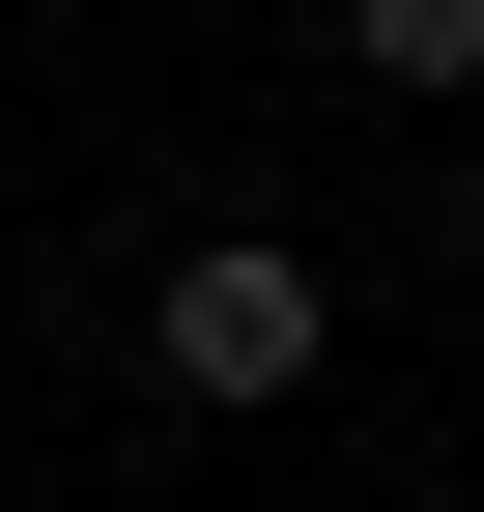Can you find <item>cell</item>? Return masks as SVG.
<instances>
[{
    "instance_id": "6da1fadb",
    "label": "cell",
    "mask_w": 484,
    "mask_h": 512,
    "mask_svg": "<svg viewBox=\"0 0 484 512\" xmlns=\"http://www.w3.org/2000/svg\"><path fill=\"white\" fill-rule=\"evenodd\" d=\"M143 370H171V399H314V370H342V285H314L285 228H200V256L143 285Z\"/></svg>"
},
{
    "instance_id": "7a4b0ae2",
    "label": "cell",
    "mask_w": 484,
    "mask_h": 512,
    "mask_svg": "<svg viewBox=\"0 0 484 512\" xmlns=\"http://www.w3.org/2000/svg\"><path fill=\"white\" fill-rule=\"evenodd\" d=\"M342 57L371 86H484V0H342Z\"/></svg>"
}]
</instances>
